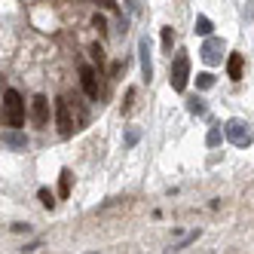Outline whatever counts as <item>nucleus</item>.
I'll return each instance as SVG.
<instances>
[{"instance_id": "1", "label": "nucleus", "mask_w": 254, "mask_h": 254, "mask_svg": "<svg viewBox=\"0 0 254 254\" xmlns=\"http://www.w3.org/2000/svg\"><path fill=\"white\" fill-rule=\"evenodd\" d=\"M3 117H6V126L22 129V123H25V101H22V95L15 92V89H6V92H3Z\"/></svg>"}, {"instance_id": "2", "label": "nucleus", "mask_w": 254, "mask_h": 254, "mask_svg": "<svg viewBox=\"0 0 254 254\" xmlns=\"http://www.w3.org/2000/svg\"><path fill=\"white\" fill-rule=\"evenodd\" d=\"M172 89L175 92H184L187 89V80H190V59L184 56V52H178L175 62H172Z\"/></svg>"}, {"instance_id": "3", "label": "nucleus", "mask_w": 254, "mask_h": 254, "mask_svg": "<svg viewBox=\"0 0 254 254\" xmlns=\"http://www.w3.org/2000/svg\"><path fill=\"white\" fill-rule=\"evenodd\" d=\"M56 123H59V132H62V138H70L74 135V117H70V104L64 101V98H56Z\"/></svg>"}, {"instance_id": "4", "label": "nucleus", "mask_w": 254, "mask_h": 254, "mask_svg": "<svg viewBox=\"0 0 254 254\" xmlns=\"http://www.w3.org/2000/svg\"><path fill=\"white\" fill-rule=\"evenodd\" d=\"M227 138L236 144V147H248V144L254 141L248 123H242V120H230V123H227Z\"/></svg>"}, {"instance_id": "5", "label": "nucleus", "mask_w": 254, "mask_h": 254, "mask_svg": "<svg viewBox=\"0 0 254 254\" xmlns=\"http://www.w3.org/2000/svg\"><path fill=\"white\" fill-rule=\"evenodd\" d=\"M199 56H202L205 64H221V59H224V40L221 37H208L202 43V49H199Z\"/></svg>"}, {"instance_id": "6", "label": "nucleus", "mask_w": 254, "mask_h": 254, "mask_svg": "<svg viewBox=\"0 0 254 254\" xmlns=\"http://www.w3.org/2000/svg\"><path fill=\"white\" fill-rule=\"evenodd\" d=\"M80 86H83V92L86 98H98V74H95V67H89V64H80Z\"/></svg>"}, {"instance_id": "7", "label": "nucleus", "mask_w": 254, "mask_h": 254, "mask_svg": "<svg viewBox=\"0 0 254 254\" xmlns=\"http://www.w3.org/2000/svg\"><path fill=\"white\" fill-rule=\"evenodd\" d=\"M31 117H34V123H37V126H46L49 123V98L46 95H34V101H31Z\"/></svg>"}, {"instance_id": "8", "label": "nucleus", "mask_w": 254, "mask_h": 254, "mask_svg": "<svg viewBox=\"0 0 254 254\" xmlns=\"http://www.w3.org/2000/svg\"><path fill=\"white\" fill-rule=\"evenodd\" d=\"M138 52H141V77L150 83L153 80V62H150V43H147V37H141Z\"/></svg>"}, {"instance_id": "9", "label": "nucleus", "mask_w": 254, "mask_h": 254, "mask_svg": "<svg viewBox=\"0 0 254 254\" xmlns=\"http://www.w3.org/2000/svg\"><path fill=\"white\" fill-rule=\"evenodd\" d=\"M0 141H3L6 147H12V150H25V147H28V138H25V132H19V129L0 132Z\"/></svg>"}, {"instance_id": "10", "label": "nucleus", "mask_w": 254, "mask_h": 254, "mask_svg": "<svg viewBox=\"0 0 254 254\" xmlns=\"http://www.w3.org/2000/svg\"><path fill=\"white\" fill-rule=\"evenodd\" d=\"M242 70H245V59L239 56V52H233V56L227 59V74H230V80H242Z\"/></svg>"}, {"instance_id": "11", "label": "nucleus", "mask_w": 254, "mask_h": 254, "mask_svg": "<svg viewBox=\"0 0 254 254\" xmlns=\"http://www.w3.org/2000/svg\"><path fill=\"white\" fill-rule=\"evenodd\" d=\"M70 181H74L70 169H62V175H59V193H62V199H67V196H70Z\"/></svg>"}, {"instance_id": "12", "label": "nucleus", "mask_w": 254, "mask_h": 254, "mask_svg": "<svg viewBox=\"0 0 254 254\" xmlns=\"http://www.w3.org/2000/svg\"><path fill=\"white\" fill-rule=\"evenodd\" d=\"M211 19H208V15H196V34H202V37H208V34H211Z\"/></svg>"}, {"instance_id": "13", "label": "nucleus", "mask_w": 254, "mask_h": 254, "mask_svg": "<svg viewBox=\"0 0 254 254\" xmlns=\"http://www.w3.org/2000/svg\"><path fill=\"white\" fill-rule=\"evenodd\" d=\"M172 46H175V31L172 28H162V52L172 56Z\"/></svg>"}, {"instance_id": "14", "label": "nucleus", "mask_w": 254, "mask_h": 254, "mask_svg": "<svg viewBox=\"0 0 254 254\" xmlns=\"http://www.w3.org/2000/svg\"><path fill=\"white\" fill-rule=\"evenodd\" d=\"M187 111H190V114H196V117H202V114H205L202 98H187Z\"/></svg>"}, {"instance_id": "15", "label": "nucleus", "mask_w": 254, "mask_h": 254, "mask_svg": "<svg viewBox=\"0 0 254 254\" xmlns=\"http://www.w3.org/2000/svg\"><path fill=\"white\" fill-rule=\"evenodd\" d=\"M221 141H224V135H221V129H217V126H214V129H208V135H205V144H208V147H217Z\"/></svg>"}, {"instance_id": "16", "label": "nucleus", "mask_w": 254, "mask_h": 254, "mask_svg": "<svg viewBox=\"0 0 254 254\" xmlns=\"http://www.w3.org/2000/svg\"><path fill=\"white\" fill-rule=\"evenodd\" d=\"M214 86V77L208 74V70H205V74H196V89H211Z\"/></svg>"}, {"instance_id": "17", "label": "nucleus", "mask_w": 254, "mask_h": 254, "mask_svg": "<svg viewBox=\"0 0 254 254\" xmlns=\"http://www.w3.org/2000/svg\"><path fill=\"white\" fill-rule=\"evenodd\" d=\"M37 196H40V202H43V208H56V196H52V193H49L46 187H43V190H40Z\"/></svg>"}, {"instance_id": "18", "label": "nucleus", "mask_w": 254, "mask_h": 254, "mask_svg": "<svg viewBox=\"0 0 254 254\" xmlns=\"http://www.w3.org/2000/svg\"><path fill=\"white\" fill-rule=\"evenodd\" d=\"M138 141H141V132H138V129H129V132H126V144H129V147H135Z\"/></svg>"}, {"instance_id": "19", "label": "nucleus", "mask_w": 254, "mask_h": 254, "mask_svg": "<svg viewBox=\"0 0 254 254\" xmlns=\"http://www.w3.org/2000/svg\"><path fill=\"white\" fill-rule=\"evenodd\" d=\"M92 3H98L101 9H117V0H92Z\"/></svg>"}, {"instance_id": "20", "label": "nucleus", "mask_w": 254, "mask_h": 254, "mask_svg": "<svg viewBox=\"0 0 254 254\" xmlns=\"http://www.w3.org/2000/svg\"><path fill=\"white\" fill-rule=\"evenodd\" d=\"M92 59H95V62H98V64H101V62H104V49H101V46H98V43H95V46H92Z\"/></svg>"}, {"instance_id": "21", "label": "nucleus", "mask_w": 254, "mask_h": 254, "mask_svg": "<svg viewBox=\"0 0 254 254\" xmlns=\"http://www.w3.org/2000/svg\"><path fill=\"white\" fill-rule=\"evenodd\" d=\"M132 98H135V89H129V92H126V104H123V111H129V107H132Z\"/></svg>"}, {"instance_id": "22", "label": "nucleus", "mask_w": 254, "mask_h": 254, "mask_svg": "<svg viewBox=\"0 0 254 254\" xmlns=\"http://www.w3.org/2000/svg\"><path fill=\"white\" fill-rule=\"evenodd\" d=\"M92 25H95V28H98V31H104V28H107V22H104V19H101V15H95V19H92Z\"/></svg>"}]
</instances>
